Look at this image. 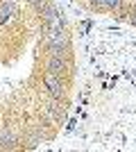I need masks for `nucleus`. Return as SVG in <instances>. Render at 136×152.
I'll return each instance as SVG.
<instances>
[{"label":"nucleus","instance_id":"4","mask_svg":"<svg viewBox=\"0 0 136 152\" xmlns=\"http://www.w3.org/2000/svg\"><path fill=\"white\" fill-rule=\"evenodd\" d=\"M14 143V136L9 132H0V145H12Z\"/></svg>","mask_w":136,"mask_h":152},{"label":"nucleus","instance_id":"7","mask_svg":"<svg viewBox=\"0 0 136 152\" xmlns=\"http://www.w3.org/2000/svg\"><path fill=\"white\" fill-rule=\"evenodd\" d=\"M132 23H134V25H136V14H134V16H132Z\"/></svg>","mask_w":136,"mask_h":152},{"label":"nucleus","instance_id":"5","mask_svg":"<svg viewBox=\"0 0 136 152\" xmlns=\"http://www.w3.org/2000/svg\"><path fill=\"white\" fill-rule=\"evenodd\" d=\"M95 2L104 7H120V0H95Z\"/></svg>","mask_w":136,"mask_h":152},{"label":"nucleus","instance_id":"2","mask_svg":"<svg viewBox=\"0 0 136 152\" xmlns=\"http://www.w3.org/2000/svg\"><path fill=\"white\" fill-rule=\"evenodd\" d=\"M48 68H50V73L59 75V73H64V70H66V61H64V59H59V55H55V57L50 59V64H48Z\"/></svg>","mask_w":136,"mask_h":152},{"label":"nucleus","instance_id":"3","mask_svg":"<svg viewBox=\"0 0 136 152\" xmlns=\"http://www.w3.org/2000/svg\"><path fill=\"white\" fill-rule=\"evenodd\" d=\"M16 12V7H14V2L12 0H7L5 5L0 7V23H5V20H9L12 18V14Z\"/></svg>","mask_w":136,"mask_h":152},{"label":"nucleus","instance_id":"1","mask_svg":"<svg viewBox=\"0 0 136 152\" xmlns=\"http://www.w3.org/2000/svg\"><path fill=\"white\" fill-rule=\"evenodd\" d=\"M45 86H48L50 95H55V98H59V95H61V82H59V75L48 73V75H45Z\"/></svg>","mask_w":136,"mask_h":152},{"label":"nucleus","instance_id":"6","mask_svg":"<svg viewBox=\"0 0 136 152\" xmlns=\"http://www.w3.org/2000/svg\"><path fill=\"white\" fill-rule=\"evenodd\" d=\"M32 5H43V0H30Z\"/></svg>","mask_w":136,"mask_h":152}]
</instances>
